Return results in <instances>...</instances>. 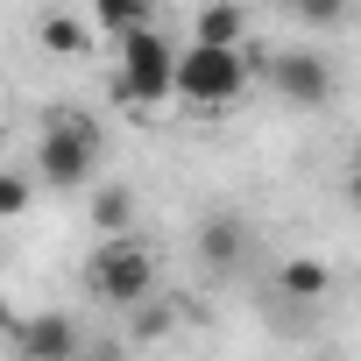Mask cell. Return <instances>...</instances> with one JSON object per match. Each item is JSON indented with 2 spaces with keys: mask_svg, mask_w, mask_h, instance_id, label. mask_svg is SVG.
I'll return each mask as SVG.
<instances>
[{
  "mask_svg": "<svg viewBox=\"0 0 361 361\" xmlns=\"http://www.w3.org/2000/svg\"><path fill=\"white\" fill-rule=\"evenodd\" d=\"M50 192H85L92 177H99V128L85 114H50L43 135H36V170Z\"/></svg>",
  "mask_w": 361,
  "mask_h": 361,
  "instance_id": "1",
  "label": "cell"
},
{
  "mask_svg": "<svg viewBox=\"0 0 361 361\" xmlns=\"http://www.w3.org/2000/svg\"><path fill=\"white\" fill-rule=\"evenodd\" d=\"M85 290L99 305H142L156 290V248L142 234H114L85 255Z\"/></svg>",
  "mask_w": 361,
  "mask_h": 361,
  "instance_id": "2",
  "label": "cell"
},
{
  "mask_svg": "<svg viewBox=\"0 0 361 361\" xmlns=\"http://www.w3.org/2000/svg\"><path fill=\"white\" fill-rule=\"evenodd\" d=\"M170 92L185 99V106H234L241 92H248V57L241 50H177V78H170Z\"/></svg>",
  "mask_w": 361,
  "mask_h": 361,
  "instance_id": "3",
  "label": "cell"
},
{
  "mask_svg": "<svg viewBox=\"0 0 361 361\" xmlns=\"http://www.w3.org/2000/svg\"><path fill=\"white\" fill-rule=\"evenodd\" d=\"M170 78H177V43L149 22V29H135V36H121V99L128 106H156V99H170Z\"/></svg>",
  "mask_w": 361,
  "mask_h": 361,
  "instance_id": "4",
  "label": "cell"
},
{
  "mask_svg": "<svg viewBox=\"0 0 361 361\" xmlns=\"http://www.w3.org/2000/svg\"><path fill=\"white\" fill-rule=\"evenodd\" d=\"M262 85L283 99V106H326L340 92V71L319 57V50H269L262 57Z\"/></svg>",
  "mask_w": 361,
  "mask_h": 361,
  "instance_id": "5",
  "label": "cell"
},
{
  "mask_svg": "<svg viewBox=\"0 0 361 361\" xmlns=\"http://www.w3.org/2000/svg\"><path fill=\"white\" fill-rule=\"evenodd\" d=\"M15 354L22 361H78V319L71 312H36V319H15Z\"/></svg>",
  "mask_w": 361,
  "mask_h": 361,
  "instance_id": "6",
  "label": "cell"
},
{
  "mask_svg": "<svg viewBox=\"0 0 361 361\" xmlns=\"http://www.w3.org/2000/svg\"><path fill=\"white\" fill-rule=\"evenodd\" d=\"M241 255H248V227L234 213H206L199 220V262L227 276V269H241Z\"/></svg>",
  "mask_w": 361,
  "mask_h": 361,
  "instance_id": "7",
  "label": "cell"
},
{
  "mask_svg": "<svg viewBox=\"0 0 361 361\" xmlns=\"http://www.w3.org/2000/svg\"><path fill=\"white\" fill-rule=\"evenodd\" d=\"M326 290H333V269H326L319 255H290V262H276V298H283V305L312 312V305H326Z\"/></svg>",
  "mask_w": 361,
  "mask_h": 361,
  "instance_id": "8",
  "label": "cell"
},
{
  "mask_svg": "<svg viewBox=\"0 0 361 361\" xmlns=\"http://www.w3.org/2000/svg\"><path fill=\"white\" fill-rule=\"evenodd\" d=\"M241 36H248V8L241 0H213V8H199V22H192L199 50H241Z\"/></svg>",
  "mask_w": 361,
  "mask_h": 361,
  "instance_id": "9",
  "label": "cell"
},
{
  "mask_svg": "<svg viewBox=\"0 0 361 361\" xmlns=\"http://www.w3.org/2000/svg\"><path fill=\"white\" fill-rule=\"evenodd\" d=\"M128 220H135V192H128V185H99V192H92V227H99V241L128 234Z\"/></svg>",
  "mask_w": 361,
  "mask_h": 361,
  "instance_id": "10",
  "label": "cell"
},
{
  "mask_svg": "<svg viewBox=\"0 0 361 361\" xmlns=\"http://www.w3.org/2000/svg\"><path fill=\"white\" fill-rule=\"evenodd\" d=\"M43 50L50 57H85L92 50V29L78 15H43Z\"/></svg>",
  "mask_w": 361,
  "mask_h": 361,
  "instance_id": "11",
  "label": "cell"
},
{
  "mask_svg": "<svg viewBox=\"0 0 361 361\" xmlns=\"http://www.w3.org/2000/svg\"><path fill=\"white\" fill-rule=\"evenodd\" d=\"M99 8V36H135L149 29V0H92Z\"/></svg>",
  "mask_w": 361,
  "mask_h": 361,
  "instance_id": "12",
  "label": "cell"
},
{
  "mask_svg": "<svg viewBox=\"0 0 361 361\" xmlns=\"http://www.w3.org/2000/svg\"><path fill=\"white\" fill-rule=\"evenodd\" d=\"M29 199H36V177L29 170H0V220L29 213Z\"/></svg>",
  "mask_w": 361,
  "mask_h": 361,
  "instance_id": "13",
  "label": "cell"
},
{
  "mask_svg": "<svg viewBox=\"0 0 361 361\" xmlns=\"http://www.w3.org/2000/svg\"><path fill=\"white\" fill-rule=\"evenodd\" d=\"M347 8H354V0H290V15H298L305 29H340Z\"/></svg>",
  "mask_w": 361,
  "mask_h": 361,
  "instance_id": "14",
  "label": "cell"
},
{
  "mask_svg": "<svg viewBox=\"0 0 361 361\" xmlns=\"http://www.w3.org/2000/svg\"><path fill=\"white\" fill-rule=\"evenodd\" d=\"M15 333V305H8V290H0V340Z\"/></svg>",
  "mask_w": 361,
  "mask_h": 361,
  "instance_id": "15",
  "label": "cell"
},
{
  "mask_svg": "<svg viewBox=\"0 0 361 361\" xmlns=\"http://www.w3.org/2000/svg\"><path fill=\"white\" fill-rule=\"evenodd\" d=\"M347 199H354V206H361V163H354V170H347Z\"/></svg>",
  "mask_w": 361,
  "mask_h": 361,
  "instance_id": "16",
  "label": "cell"
},
{
  "mask_svg": "<svg viewBox=\"0 0 361 361\" xmlns=\"http://www.w3.org/2000/svg\"><path fill=\"white\" fill-rule=\"evenodd\" d=\"M354 163H361V149H354Z\"/></svg>",
  "mask_w": 361,
  "mask_h": 361,
  "instance_id": "17",
  "label": "cell"
}]
</instances>
